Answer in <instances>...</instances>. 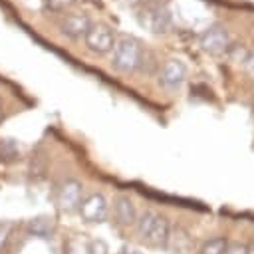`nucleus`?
<instances>
[{"label":"nucleus","instance_id":"obj_1","mask_svg":"<svg viewBox=\"0 0 254 254\" xmlns=\"http://www.w3.org/2000/svg\"><path fill=\"white\" fill-rule=\"evenodd\" d=\"M135 230H137V236L147 246L165 248L167 240H169V232H171V222L167 220V216H163L159 212L145 210L137 216Z\"/></svg>","mask_w":254,"mask_h":254},{"label":"nucleus","instance_id":"obj_2","mask_svg":"<svg viewBox=\"0 0 254 254\" xmlns=\"http://www.w3.org/2000/svg\"><path fill=\"white\" fill-rule=\"evenodd\" d=\"M143 54H145V50L139 40L123 36L115 42V46L111 50V67L119 73H133L141 67Z\"/></svg>","mask_w":254,"mask_h":254},{"label":"nucleus","instance_id":"obj_3","mask_svg":"<svg viewBox=\"0 0 254 254\" xmlns=\"http://www.w3.org/2000/svg\"><path fill=\"white\" fill-rule=\"evenodd\" d=\"M83 196H85L83 185L77 179H64L56 187L54 202H56L58 210H62V212H73V210L79 208Z\"/></svg>","mask_w":254,"mask_h":254},{"label":"nucleus","instance_id":"obj_4","mask_svg":"<svg viewBox=\"0 0 254 254\" xmlns=\"http://www.w3.org/2000/svg\"><path fill=\"white\" fill-rule=\"evenodd\" d=\"M115 34H113V30L107 26V24H91L89 26V30H87V34L83 36V44H85V48L89 50V52H93V54H99V56H103V54H111V50H113V46H115Z\"/></svg>","mask_w":254,"mask_h":254},{"label":"nucleus","instance_id":"obj_5","mask_svg":"<svg viewBox=\"0 0 254 254\" xmlns=\"http://www.w3.org/2000/svg\"><path fill=\"white\" fill-rule=\"evenodd\" d=\"M109 208H111V204H109V200L105 198L103 192H89V194L83 196V200H81L77 212H79V216H81L85 222H89V224H99V222L107 220Z\"/></svg>","mask_w":254,"mask_h":254},{"label":"nucleus","instance_id":"obj_6","mask_svg":"<svg viewBox=\"0 0 254 254\" xmlns=\"http://www.w3.org/2000/svg\"><path fill=\"white\" fill-rule=\"evenodd\" d=\"M91 24L93 22H91V18L85 12H67V14H64L60 18L58 28H60V32L65 38H69V40H81L87 34V30H89Z\"/></svg>","mask_w":254,"mask_h":254},{"label":"nucleus","instance_id":"obj_7","mask_svg":"<svg viewBox=\"0 0 254 254\" xmlns=\"http://www.w3.org/2000/svg\"><path fill=\"white\" fill-rule=\"evenodd\" d=\"M198 44L208 54H222V52H228V48H230V36L224 26L212 24L200 34Z\"/></svg>","mask_w":254,"mask_h":254},{"label":"nucleus","instance_id":"obj_8","mask_svg":"<svg viewBox=\"0 0 254 254\" xmlns=\"http://www.w3.org/2000/svg\"><path fill=\"white\" fill-rule=\"evenodd\" d=\"M187 81V65L181 60H167L161 69H159V83L169 89V91H177L183 87V83Z\"/></svg>","mask_w":254,"mask_h":254},{"label":"nucleus","instance_id":"obj_9","mask_svg":"<svg viewBox=\"0 0 254 254\" xmlns=\"http://www.w3.org/2000/svg\"><path fill=\"white\" fill-rule=\"evenodd\" d=\"M109 212H111V216H113L115 224H117V226H121V228L135 226L137 216H139L135 202H133L129 196H125V194H119V196H115V198H113V204H111Z\"/></svg>","mask_w":254,"mask_h":254},{"label":"nucleus","instance_id":"obj_10","mask_svg":"<svg viewBox=\"0 0 254 254\" xmlns=\"http://www.w3.org/2000/svg\"><path fill=\"white\" fill-rule=\"evenodd\" d=\"M169 254H192V248H194V242H192V236L190 232L177 224V226H171V232H169V240H167V246Z\"/></svg>","mask_w":254,"mask_h":254},{"label":"nucleus","instance_id":"obj_11","mask_svg":"<svg viewBox=\"0 0 254 254\" xmlns=\"http://www.w3.org/2000/svg\"><path fill=\"white\" fill-rule=\"evenodd\" d=\"M141 22L151 32H167L171 28V14L161 6H147L141 12Z\"/></svg>","mask_w":254,"mask_h":254},{"label":"nucleus","instance_id":"obj_12","mask_svg":"<svg viewBox=\"0 0 254 254\" xmlns=\"http://www.w3.org/2000/svg\"><path fill=\"white\" fill-rule=\"evenodd\" d=\"M26 232L38 238H52L56 234V220L50 216H36L26 222Z\"/></svg>","mask_w":254,"mask_h":254},{"label":"nucleus","instance_id":"obj_13","mask_svg":"<svg viewBox=\"0 0 254 254\" xmlns=\"http://www.w3.org/2000/svg\"><path fill=\"white\" fill-rule=\"evenodd\" d=\"M20 159V147L14 139H8V137H2L0 139V161L2 163H10V161H16Z\"/></svg>","mask_w":254,"mask_h":254},{"label":"nucleus","instance_id":"obj_14","mask_svg":"<svg viewBox=\"0 0 254 254\" xmlns=\"http://www.w3.org/2000/svg\"><path fill=\"white\" fill-rule=\"evenodd\" d=\"M14 230H16V224L12 220H0V254H4L10 248Z\"/></svg>","mask_w":254,"mask_h":254},{"label":"nucleus","instance_id":"obj_15","mask_svg":"<svg viewBox=\"0 0 254 254\" xmlns=\"http://www.w3.org/2000/svg\"><path fill=\"white\" fill-rule=\"evenodd\" d=\"M226 246H228V240H226V238H222V236L210 238V240H206V242L198 248L196 254H224Z\"/></svg>","mask_w":254,"mask_h":254},{"label":"nucleus","instance_id":"obj_16","mask_svg":"<svg viewBox=\"0 0 254 254\" xmlns=\"http://www.w3.org/2000/svg\"><path fill=\"white\" fill-rule=\"evenodd\" d=\"M65 254H89V244H85V242L73 238V240L67 242V246H65Z\"/></svg>","mask_w":254,"mask_h":254},{"label":"nucleus","instance_id":"obj_17","mask_svg":"<svg viewBox=\"0 0 254 254\" xmlns=\"http://www.w3.org/2000/svg\"><path fill=\"white\" fill-rule=\"evenodd\" d=\"M77 0H46V6L52 10V12H64L67 10L69 6H73Z\"/></svg>","mask_w":254,"mask_h":254},{"label":"nucleus","instance_id":"obj_18","mask_svg":"<svg viewBox=\"0 0 254 254\" xmlns=\"http://www.w3.org/2000/svg\"><path fill=\"white\" fill-rule=\"evenodd\" d=\"M89 254H109L107 250V244L103 240H93L89 244Z\"/></svg>","mask_w":254,"mask_h":254},{"label":"nucleus","instance_id":"obj_19","mask_svg":"<svg viewBox=\"0 0 254 254\" xmlns=\"http://www.w3.org/2000/svg\"><path fill=\"white\" fill-rule=\"evenodd\" d=\"M224 254H246V244H242V242H232V244L226 246Z\"/></svg>","mask_w":254,"mask_h":254},{"label":"nucleus","instance_id":"obj_20","mask_svg":"<svg viewBox=\"0 0 254 254\" xmlns=\"http://www.w3.org/2000/svg\"><path fill=\"white\" fill-rule=\"evenodd\" d=\"M244 65H246L248 73H252V75H254V52L246 56V60H244Z\"/></svg>","mask_w":254,"mask_h":254},{"label":"nucleus","instance_id":"obj_21","mask_svg":"<svg viewBox=\"0 0 254 254\" xmlns=\"http://www.w3.org/2000/svg\"><path fill=\"white\" fill-rule=\"evenodd\" d=\"M121 254H141V252H139V250H135V248L125 246V248H121Z\"/></svg>","mask_w":254,"mask_h":254},{"label":"nucleus","instance_id":"obj_22","mask_svg":"<svg viewBox=\"0 0 254 254\" xmlns=\"http://www.w3.org/2000/svg\"><path fill=\"white\" fill-rule=\"evenodd\" d=\"M246 254H254V242L246 246Z\"/></svg>","mask_w":254,"mask_h":254},{"label":"nucleus","instance_id":"obj_23","mask_svg":"<svg viewBox=\"0 0 254 254\" xmlns=\"http://www.w3.org/2000/svg\"><path fill=\"white\" fill-rule=\"evenodd\" d=\"M2 117H4V113H2V105H0V123H2Z\"/></svg>","mask_w":254,"mask_h":254}]
</instances>
